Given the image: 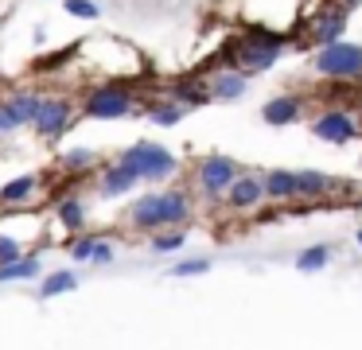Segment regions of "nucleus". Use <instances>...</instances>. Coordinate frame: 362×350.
<instances>
[{"label":"nucleus","instance_id":"f257e3e1","mask_svg":"<svg viewBox=\"0 0 362 350\" xmlns=\"http://www.w3.org/2000/svg\"><path fill=\"white\" fill-rule=\"evenodd\" d=\"M187 214H191V206H187V194H183V191L144 194V199L129 210L133 226H141V230H168V226L187 222Z\"/></svg>","mask_w":362,"mask_h":350},{"label":"nucleus","instance_id":"f03ea898","mask_svg":"<svg viewBox=\"0 0 362 350\" xmlns=\"http://www.w3.org/2000/svg\"><path fill=\"white\" fill-rule=\"evenodd\" d=\"M121 163H129L141 179H164V175L175 171V156L168 152V148H160V144H148V140L125 148V152H121Z\"/></svg>","mask_w":362,"mask_h":350},{"label":"nucleus","instance_id":"7ed1b4c3","mask_svg":"<svg viewBox=\"0 0 362 350\" xmlns=\"http://www.w3.org/2000/svg\"><path fill=\"white\" fill-rule=\"evenodd\" d=\"M71 117H74V105L66 98H40L32 129H35V136H43V140H59L71 129Z\"/></svg>","mask_w":362,"mask_h":350},{"label":"nucleus","instance_id":"20e7f679","mask_svg":"<svg viewBox=\"0 0 362 350\" xmlns=\"http://www.w3.org/2000/svg\"><path fill=\"white\" fill-rule=\"evenodd\" d=\"M86 117H94V121H117V117H133V98H129L121 86H102V90H94L86 98V109H82Z\"/></svg>","mask_w":362,"mask_h":350},{"label":"nucleus","instance_id":"39448f33","mask_svg":"<svg viewBox=\"0 0 362 350\" xmlns=\"http://www.w3.org/2000/svg\"><path fill=\"white\" fill-rule=\"evenodd\" d=\"M315 66H320L323 74H335V78H354V74H362V47L331 43L315 54Z\"/></svg>","mask_w":362,"mask_h":350},{"label":"nucleus","instance_id":"423d86ee","mask_svg":"<svg viewBox=\"0 0 362 350\" xmlns=\"http://www.w3.org/2000/svg\"><path fill=\"white\" fill-rule=\"evenodd\" d=\"M234 179H238V163L230 160V156H206V160L199 163V183H203L206 194L230 191Z\"/></svg>","mask_w":362,"mask_h":350},{"label":"nucleus","instance_id":"0eeeda50","mask_svg":"<svg viewBox=\"0 0 362 350\" xmlns=\"http://www.w3.org/2000/svg\"><path fill=\"white\" fill-rule=\"evenodd\" d=\"M136 183H141V175H136V171L129 168V163H121V160L113 163V168H105V171H102V179H98L102 194H110V199H113V194H129Z\"/></svg>","mask_w":362,"mask_h":350},{"label":"nucleus","instance_id":"6e6552de","mask_svg":"<svg viewBox=\"0 0 362 350\" xmlns=\"http://www.w3.org/2000/svg\"><path fill=\"white\" fill-rule=\"evenodd\" d=\"M276 39L269 35V39H261V43H245L242 47V66L245 70H265V66H273L276 62Z\"/></svg>","mask_w":362,"mask_h":350},{"label":"nucleus","instance_id":"1a4fd4ad","mask_svg":"<svg viewBox=\"0 0 362 350\" xmlns=\"http://www.w3.org/2000/svg\"><path fill=\"white\" fill-rule=\"evenodd\" d=\"M315 136L331 140V144H346V140L354 136V124L346 121L343 113H323L320 121H315Z\"/></svg>","mask_w":362,"mask_h":350},{"label":"nucleus","instance_id":"9d476101","mask_svg":"<svg viewBox=\"0 0 362 350\" xmlns=\"http://www.w3.org/2000/svg\"><path fill=\"white\" fill-rule=\"evenodd\" d=\"M43 272V261L40 257H20V261H8L0 264V284H12V280H35Z\"/></svg>","mask_w":362,"mask_h":350},{"label":"nucleus","instance_id":"9b49d317","mask_svg":"<svg viewBox=\"0 0 362 350\" xmlns=\"http://www.w3.org/2000/svg\"><path fill=\"white\" fill-rule=\"evenodd\" d=\"M35 187H40V175H35V171H28V175H20V179H12V183L0 187V202H4V206H16V202L32 199Z\"/></svg>","mask_w":362,"mask_h":350},{"label":"nucleus","instance_id":"f8f14e48","mask_svg":"<svg viewBox=\"0 0 362 350\" xmlns=\"http://www.w3.org/2000/svg\"><path fill=\"white\" fill-rule=\"evenodd\" d=\"M230 206H238V210H245V206H253V202L261 199V179H253V175H238L234 179V187H230Z\"/></svg>","mask_w":362,"mask_h":350},{"label":"nucleus","instance_id":"ddd939ff","mask_svg":"<svg viewBox=\"0 0 362 350\" xmlns=\"http://www.w3.org/2000/svg\"><path fill=\"white\" fill-rule=\"evenodd\" d=\"M74 288H78V276H74L71 269L47 272V276H43V284H40V300H55V296H63V292H74Z\"/></svg>","mask_w":362,"mask_h":350},{"label":"nucleus","instance_id":"4468645a","mask_svg":"<svg viewBox=\"0 0 362 350\" xmlns=\"http://www.w3.org/2000/svg\"><path fill=\"white\" fill-rule=\"evenodd\" d=\"M261 191L269 199H288V194H296V171H269L261 179Z\"/></svg>","mask_w":362,"mask_h":350},{"label":"nucleus","instance_id":"2eb2a0df","mask_svg":"<svg viewBox=\"0 0 362 350\" xmlns=\"http://www.w3.org/2000/svg\"><path fill=\"white\" fill-rule=\"evenodd\" d=\"M8 109H12V117H16V124L24 129V124H32V121H35V109H40V93H28V90L12 93V98H8Z\"/></svg>","mask_w":362,"mask_h":350},{"label":"nucleus","instance_id":"dca6fc26","mask_svg":"<svg viewBox=\"0 0 362 350\" xmlns=\"http://www.w3.org/2000/svg\"><path fill=\"white\" fill-rule=\"evenodd\" d=\"M296 113H300V101L296 98H276V101H269V105L261 109V117H265L269 124H288Z\"/></svg>","mask_w":362,"mask_h":350},{"label":"nucleus","instance_id":"f3484780","mask_svg":"<svg viewBox=\"0 0 362 350\" xmlns=\"http://www.w3.org/2000/svg\"><path fill=\"white\" fill-rule=\"evenodd\" d=\"M242 93H245L242 74H218L211 82V98H218V101H234V98H242Z\"/></svg>","mask_w":362,"mask_h":350},{"label":"nucleus","instance_id":"a211bd4d","mask_svg":"<svg viewBox=\"0 0 362 350\" xmlns=\"http://www.w3.org/2000/svg\"><path fill=\"white\" fill-rule=\"evenodd\" d=\"M327 261H331V245H308V249H300L296 269L300 272H320Z\"/></svg>","mask_w":362,"mask_h":350},{"label":"nucleus","instance_id":"6ab92c4d","mask_svg":"<svg viewBox=\"0 0 362 350\" xmlns=\"http://www.w3.org/2000/svg\"><path fill=\"white\" fill-rule=\"evenodd\" d=\"M59 222H63L66 230H82V226H86V206H82V199L59 202Z\"/></svg>","mask_w":362,"mask_h":350},{"label":"nucleus","instance_id":"aec40b11","mask_svg":"<svg viewBox=\"0 0 362 350\" xmlns=\"http://www.w3.org/2000/svg\"><path fill=\"white\" fill-rule=\"evenodd\" d=\"M148 117H152V124H164V129H172V124L183 121V105H180V101H160V105L148 109Z\"/></svg>","mask_w":362,"mask_h":350},{"label":"nucleus","instance_id":"412c9836","mask_svg":"<svg viewBox=\"0 0 362 350\" xmlns=\"http://www.w3.org/2000/svg\"><path fill=\"white\" fill-rule=\"evenodd\" d=\"M331 187V175H320V171H296V194H320Z\"/></svg>","mask_w":362,"mask_h":350},{"label":"nucleus","instance_id":"4be33fe9","mask_svg":"<svg viewBox=\"0 0 362 350\" xmlns=\"http://www.w3.org/2000/svg\"><path fill=\"white\" fill-rule=\"evenodd\" d=\"M168 272H172L175 280H183V276H203V272H211V261H206V257H191V261L172 264Z\"/></svg>","mask_w":362,"mask_h":350},{"label":"nucleus","instance_id":"5701e85b","mask_svg":"<svg viewBox=\"0 0 362 350\" xmlns=\"http://www.w3.org/2000/svg\"><path fill=\"white\" fill-rule=\"evenodd\" d=\"M183 241H187V233H183V230H160L156 238H152V249H156V253H175Z\"/></svg>","mask_w":362,"mask_h":350},{"label":"nucleus","instance_id":"b1692460","mask_svg":"<svg viewBox=\"0 0 362 350\" xmlns=\"http://www.w3.org/2000/svg\"><path fill=\"white\" fill-rule=\"evenodd\" d=\"M90 163H98V152H94V148H74V152L63 156V168H66V171H86Z\"/></svg>","mask_w":362,"mask_h":350},{"label":"nucleus","instance_id":"393cba45","mask_svg":"<svg viewBox=\"0 0 362 350\" xmlns=\"http://www.w3.org/2000/svg\"><path fill=\"white\" fill-rule=\"evenodd\" d=\"M175 98H180V105H203L211 98V90H203L195 82H183V86H175Z\"/></svg>","mask_w":362,"mask_h":350},{"label":"nucleus","instance_id":"a878e982","mask_svg":"<svg viewBox=\"0 0 362 350\" xmlns=\"http://www.w3.org/2000/svg\"><path fill=\"white\" fill-rule=\"evenodd\" d=\"M66 16H78V20H98L102 16V4H94V0H63Z\"/></svg>","mask_w":362,"mask_h":350},{"label":"nucleus","instance_id":"bb28decb","mask_svg":"<svg viewBox=\"0 0 362 350\" xmlns=\"http://www.w3.org/2000/svg\"><path fill=\"white\" fill-rule=\"evenodd\" d=\"M343 28H346V20H343V16H327V20H323L320 23V39H323V43H335V39L339 35H343Z\"/></svg>","mask_w":362,"mask_h":350},{"label":"nucleus","instance_id":"cd10ccee","mask_svg":"<svg viewBox=\"0 0 362 350\" xmlns=\"http://www.w3.org/2000/svg\"><path fill=\"white\" fill-rule=\"evenodd\" d=\"M74 51H78V43H71L66 51H59V54H47V59H43L40 66H43V70H55V66H63V62H71V59H74Z\"/></svg>","mask_w":362,"mask_h":350},{"label":"nucleus","instance_id":"c85d7f7f","mask_svg":"<svg viewBox=\"0 0 362 350\" xmlns=\"http://www.w3.org/2000/svg\"><path fill=\"white\" fill-rule=\"evenodd\" d=\"M8 261H20V245H16V238L0 233V264H8Z\"/></svg>","mask_w":362,"mask_h":350},{"label":"nucleus","instance_id":"c756f323","mask_svg":"<svg viewBox=\"0 0 362 350\" xmlns=\"http://www.w3.org/2000/svg\"><path fill=\"white\" fill-rule=\"evenodd\" d=\"M94 245H98V238H78V241L71 245V257H74V261H90Z\"/></svg>","mask_w":362,"mask_h":350},{"label":"nucleus","instance_id":"7c9ffc66","mask_svg":"<svg viewBox=\"0 0 362 350\" xmlns=\"http://www.w3.org/2000/svg\"><path fill=\"white\" fill-rule=\"evenodd\" d=\"M90 261H94V264H110L113 261V245H110V241H98L94 253H90Z\"/></svg>","mask_w":362,"mask_h":350},{"label":"nucleus","instance_id":"2f4dec72","mask_svg":"<svg viewBox=\"0 0 362 350\" xmlns=\"http://www.w3.org/2000/svg\"><path fill=\"white\" fill-rule=\"evenodd\" d=\"M20 124H16V117H12V109H8V101H0V132H16Z\"/></svg>","mask_w":362,"mask_h":350},{"label":"nucleus","instance_id":"473e14b6","mask_svg":"<svg viewBox=\"0 0 362 350\" xmlns=\"http://www.w3.org/2000/svg\"><path fill=\"white\" fill-rule=\"evenodd\" d=\"M343 4H346V8H351V4H358V0H343Z\"/></svg>","mask_w":362,"mask_h":350},{"label":"nucleus","instance_id":"72a5a7b5","mask_svg":"<svg viewBox=\"0 0 362 350\" xmlns=\"http://www.w3.org/2000/svg\"><path fill=\"white\" fill-rule=\"evenodd\" d=\"M358 245H362V233H358Z\"/></svg>","mask_w":362,"mask_h":350}]
</instances>
